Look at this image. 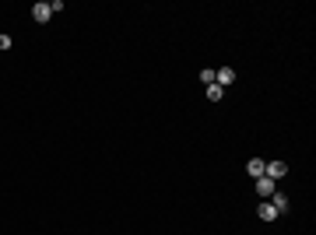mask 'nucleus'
<instances>
[{
	"label": "nucleus",
	"instance_id": "obj_10",
	"mask_svg": "<svg viewBox=\"0 0 316 235\" xmlns=\"http://www.w3.org/2000/svg\"><path fill=\"white\" fill-rule=\"evenodd\" d=\"M201 81L204 85H214V70H201Z\"/></svg>",
	"mask_w": 316,
	"mask_h": 235
},
{
	"label": "nucleus",
	"instance_id": "obj_9",
	"mask_svg": "<svg viewBox=\"0 0 316 235\" xmlns=\"http://www.w3.org/2000/svg\"><path fill=\"white\" fill-rule=\"evenodd\" d=\"M14 46V39L11 35H4V32H0V49H11Z\"/></svg>",
	"mask_w": 316,
	"mask_h": 235
},
{
	"label": "nucleus",
	"instance_id": "obj_8",
	"mask_svg": "<svg viewBox=\"0 0 316 235\" xmlns=\"http://www.w3.org/2000/svg\"><path fill=\"white\" fill-rule=\"evenodd\" d=\"M208 98H211V102H221V98H225V88H218V85H208Z\"/></svg>",
	"mask_w": 316,
	"mask_h": 235
},
{
	"label": "nucleus",
	"instance_id": "obj_6",
	"mask_svg": "<svg viewBox=\"0 0 316 235\" xmlns=\"http://www.w3.org/2000/svg\"><path fill=\"white\" fill-rule=\"evenodd\" d=\"M257 214H260V221H274V218H278V211L270 207V200H263V204L257 207Z\"/></svg>",
	"mask_w": 316,
	"mask_h": 235
},
{
	"label": "nucleus",
	"instance_id": "obj_1",
	"mask_svg": "<svg viewBox=\"0 0 316 235\" xmlns=\"http://www.w3.org/2000/svg\"><path fill=\"white\" fill-rule=\"evenodd\" d=\"M32 18H35L39 25H46V21L53 18V11H50V0H39V4H32Z\"/></svg>",
	"mask_w": 316,
	"mask_h": 235
},
{
	"label": "nucleus",
	"instance_id": "obj_7",
	"mask_svg": "<svg viewBox=\"0 0 316 235\" xmlns=\"http://www.w3.org/2000/svg\"><path fill=\"white\" fill-rule=\"evenodd\" d=\"M246 172H250L253 179H260V176H263V158H250V162H246Z\"/></svg>",
	"mask_w": 316,
	"mask_h": 235
},
{
	"label": "nucleus",
	"instance_id": "obj_2",
	"mask_svg": "<svg viewBox=\"0 0 316 235\" xmlns=\"http://www.w3.org/2000/svg\"><path fill=\"white\" fill-rule=\"evenodd\" d=\"M214 85H218V88H228V85H235V70H232V67H221V70H214Z\"/></svg>",
	"mask_w": 316,
	"mask_h": 235
},
{
	"label": "nucleus",
	"instance_id": "obj_4",
	"mask_svg": "<svg viewBox=\"0 0 316 235\" xmlns=\"http://www.w3.org/2000/svg\"><path fill=\"white\" fill-rule=\"evenodd\" d=\"M267 200H270V207H274V211H278V214H285V211H288V197H285V193H281V189H274V193H270V197H267Z\"/></svg>",
	"mask_w": 316,
	"mask_h": 235
},
{
	"label": "nucleus",
	"instance_id": "obj_5",
	"mask_svg": "<svg viewBox=\"0 0 316 235\" xmlns=\"http://www.w3.org/2000/svg\"><path fill=\"white\" fill-rule=\"evenodd\" d=\"M257 193H260V197L267 200V197H270V193H274V179H267V176H260V179H257Z\"/></svg>",
	"mask_w": 316,
	"mask_h": 235
},
{
	"label": "nucleus",
	"instance_id": "obj_3",
	"mask_svg": "<svg viewBox=\"0 0 316 235\" xmlns=\"http://www.w3.org/2000/svg\"><path fill=\"white\" fill-rule=\"evenodd\" d=\"M285 172H288L285 162H263V176H267V179H281Z\"/></svg>",
	"mask_w": 316,
	"mask_h": 235
}]
</instances>
